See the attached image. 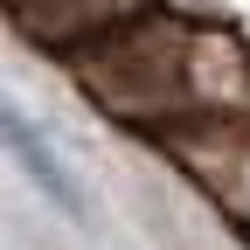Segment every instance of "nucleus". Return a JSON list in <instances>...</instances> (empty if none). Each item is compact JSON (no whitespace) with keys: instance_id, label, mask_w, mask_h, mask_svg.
Instances as JSON below:
<instances>
[{"instance_id":"obj_1","label":"nucleus","mask_w":250,"mask_h":250,"mask_svg":"<svg viewBox=\"0 0 250 250\" xmlns=\"http://www.w3.org/2000/svg\"><path fill=\"white\" fill-rule=\"evenodd\" d=\"M7 146L21 153V160H28V167H35V181L49 188V202H62V208H77V188H70V181H62V174H56V160H49V153L35 146V132H28V125H21L14 111H7Z\"/></svg>"}]
</instances>
